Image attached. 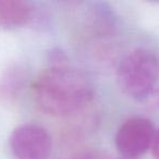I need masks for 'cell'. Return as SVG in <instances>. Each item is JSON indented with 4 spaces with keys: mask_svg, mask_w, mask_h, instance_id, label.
<instances>
[{
    "mask_svg": "<svg viewBox=\"0 0 159 159\" xmlns=\"http://www.w3.org/2000/svg\"><path fill=\"white\" fill-rule=\"evenodd\" d=\"M34 102L40 111L66 117L84 108L94 97V85L79 69L68 64L50 66L33 84Z\"/></svg>",
    "mask_w": 159,
    "mask_h": 159,
    "instance_id": "obj_1",
    "label": "cell"
},
{
    "mask_svg": "<svg viewBox=\"0 0 159 159\" xmlns=\"http://www.w3.org/2000/svg\"><path fill=\"white\" fill-rule=\"evenodd\" d=\"M117 81L121 91L129 97L145 102L155 96L159 81V58L154 51L137 48L120 61Z\"/></svg>",
    "mask_w": 159,
    "mask_h": 159,
    "instance_id": "obj_2",
    "label": "cell"
},
{
    "mask_svg": "<svg viewBox=\"0 0 159 159\" xmlns=\"http://www.w3.org/2000/svg\"><path fill=\"white\" fill-rule=\"evenodd\" d=\"M9 144L16 159H47L52 149L49 133L36 123H24L14 129Z\"/></svg>",
    "mask_w": 159,
    "mask_h": 159,
    "instance_id": "obj_3",
    "label": "cell"
},
{
    "mask_svg": "<svg viewBox=\"0 0 159 159\" xmlns=\"http://www.w3.org/2000/svg\"><path fill=\"white\" fill-rule=\"evenodd\" d=\"M155 133L154 125L148 119L131 118L118 129L115 145L124 158H136L152 147Z\"/></svg>",
    "mask_w": 159,
    "mask_h": 159,
    "instance_id": "obj_4",
    "label": "cell"
},
{
    "mask_svg": "<svg viewBox=\"0 0 159 159\" xmlns=\"http://www.w3.org/2000/svg\"><path fill=\"white\" fill-rule=\"evenodd\" d=\"M36 9L22 0H0V29L16 30L34 21Z\"/></svg>",
    "mask_w": 159,
    "mask_h": 159,
    "instance_id": "obj_5",
    "label": "cell"
},
{
    "mask_svg": "<svg viewBox=\"0 0 159 159\" xmlns=\"http://www.w3.org/2000/svg\"><path fill=\"white\" fill-rule=\"evenodd\" d=\"M25 75L20 66H12L0 77V96L11 99L18 96L24 85Z\"/></svg>",
    "mask_w": 159,
    "mask_h": 159,
    "instance_id": "obj_6",
    "label": "cell"
},
{
    "mask_svg": "<svg viewBox=\"0 0 159 159\" xmlns=\"http://www.w3.org/2000/svg\"><path fill=\"white\" fill-rule=\"evenodd\" d=\"M91 26L97 32L108 34L115 27V16L109 8L102 5H96L89 12Z\"/></svg>",
    "mask_w": 159,
    "mask_h": 159,
    "instance_id": "obj_7",
    "label": "cell"
},
{
    "mask_svg": "<svg viewBox=\"0 0 159 159\" xmlns=\"http://www.w3.org/2000/svg\"><path fill=\"white\" fill-rule=\"evenodd\" d=\"M73 159H113L108 152L100 149H89L81 152Z\"/></svg>",
    "mask_w": 159,
    "mask_h": 159,
    "instance_id": "obj_8",
    "label": "cell"
},
{
    "mask_svg": "<svg viewBox=\"0 0 159 159\" xmlns=\"http://www.w3.org/2000/svg\"><path fill=\"white\" fill-rule=\"evenodd\" d=\"M152 149L155 159H159V131L155 133V136L152 144Z\"/></svg>",
    "mask_w": 159,
    "mask_h": 159,
    "instance_id": "obj_9",
    "label": "cell"
}]
</instances>
